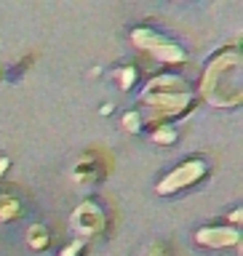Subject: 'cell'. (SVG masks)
<instances>
[{
    "label": "cell",
    "instance_id": "1",
    "mask_svg": "<svg viewBox=\"0 0 243 256\" xmlns=\"http://www.w3.org/2000/svg\"><path fill=\"white\" fill-rule=\"evenodd\" d=\"M195 102H198L195 86H190V80L184 75L158 72L142 86L134 110L139 112L144 128H158V126H171L174 120L190 115Z\"/></svg>",
    "mask_w": 243,
    "mask_h": 256
},
{
    "label": "cell",
    "instance_id": "2",
    "mask_svg": "<svg viewBox=\"0 0 243 256\" xmlns=\"http://www.w3.org/2000/svg\"><path fill=\"white\" fill-rule=\"evenodd\" d=\"M195 96L211 110H235L243 104V54L238 46L219 48L200 72Z\"/></svg>",
    "mask_w": 243,
    "mask_h": 256
},
{
    "label": "cell",
    "instance_id": "3",
    "mask_svg": "<svg viewBox=\"0 0 243 256\" xmlns=\"http://www.w3.org/2000/svg\"><path fill=\"white\" fill-rule=\"evenodd\" d=\"M131 43L147 54L150 59H155L158 64H184V59H187V51L174 38H168L152 27H134Z\"/></svg>",
    "mask_w": 243,
    "mask_h": 256
},
{
    "label": "cell",
    "instance_id": "4",
    "mask_svg": "<svg viewBox=\"0 0 243 256\" xmlns=\"http://www.w3.org/2000/svg\"><path fill=\"white\" fill-rule=\"evenodd\" d=\"M110 227V214L107 208L102 206V200L96 198H86L72 208L70 214V232L75 235V240H91L104 235Z\"/></svg>",
    "mask_w": 243,
    "mask_h": 256
},
{
    "label": "cell",
    "instance_id": "5",
    "mask_svg": "<svg viewBox=\"0 0 243 256\" xmlns=\"http://www.w3.org/2000/svg\"><path fill=\"white\" fill-rule=\"evenodd\" d=\"M206 176H208V160L206 158H187V160H182V163H176L171 171L155 184V192L163 198L176 195V192L195 187L198 182L206 179Z\"/></svg>",
    "mask_w": 243,
    "mask_h": 256
},
{
    "label": "cell",
    "instance_id": "6",
    "mask_svg": "<svg viewBox=\"0 0 243 256\" xmlns=\"http://www.w3.org/2000/svg\"><path fill=\"white\" fill-rule=\"evenodd\" d=\"M195 246L208 248V251H224V248H240V230L230 227V224H208V227H198Z\"/></svg>",
    "mask_w": 243,
    "mask_h": 256
},
{
    "label": "cell",
    "instance_id": "7",
    "mask_svg": "<svg viewBox=\"0 0 243 256\" xmlns=\"http://www.w3.org/2000/svg\"><path fill=\"white\" fill-rule=\"evenodd\" d=\"M104 179V163L99 160V155L88 152V155H80L75 168H72V182L78 187H96Z\"/></svg>",
    "mask_w": 243,
    "mask_h": 256
},
{
    "label": "cell",
    "instance_id": "8",
    "mask_svg": "<svg viewBox=\"0 0 243 256\" xmlns=\"http://www.w3.org/2000/svg\"><path fill=\"white\" fill-rule=\"evenodd\" d=\"M24 214V203L19 195L14 192H0V224H11L19 222Z\"/></svg>",
    "mask_w": 243,
    "mask_h": 256
},
{
    "label": "cell",
    "instance_id": "9",
    "mask_svg": "<svg viewBox=\"0 0 243 256\" xmlns=\"http://www.w3.org/2000/svg\"><path fill=\"white\" fill-rule=\"evenodd\" d=\"M27 246L32 248V251H46V248L51 246V232H48L46 224H30Z\"/></svg>",
    "mask_w": 243,
    "mask_h": 256
},
{
    "label": "cell",
    "instance_id": "10",
    "mask_svg": "<svg viewBox=\"0 0 243 256\" xmlns=\"http://www.w3.org/2000/svg\"><path fill=\"white\" fill-rule=\"evenodd\" d=\"M179 131L174 126H158V128H150V139L158 142V144H174Z\"/></svg>",
    "mask_w": 243,
    "mask_h": 256
},
{
    "label": "cell",
    "instance_id": "11",
    "mask_svg": "<svg viewBox=\"0 0 243 256\" xmlns=\"http://www.w3.org/2000/svg\"><path fill=\"white\" fill-rule=\"evenodd\" d=\"M115 78L120 80V88H123V91H131V88L136 86V80H139V70L128 64V67L115 70Z\"/></svg>",
    "mask_w": 243,
    "mask_h": 256
},
{
    "label": "cell",
    "instance_id": "12",
    "mask_svg": "<svg viewBox=\"0 0 243 256\" xmlns=\"http://www.w3.org/2000/svg\"><path fill=\"white\" fill-rule=\"evenodd\" d=\"M123 128H126L128 134H139L142 128H144L142 118H139V112H136V110H128L126 115H123Z\"/></svg>",
    "mask_w": 243,
    "mask_h": 256
},
{
    "label": "cell",
    "instance_id": "13",
    "mask_svg": "<svg viewBox=\"0 0 243 256\" xmlns=\"http://www.w3.org/2000/svg\"><path fill=\"white\" fill-rule=\"evenodd\" d=\"M142 256H171V251H168V246L163 243V240H155V243H150L147 248H144Z\"/></svg>",
    "mask_w": 243,
    "mask_h": 256
},
{
    "label": "cell",
    "instance_id": "14",
    "mask_svg": "<svg viewBox=\"0 0 243 256\" xmlns=\"http://www.w3.org/2000/svg\"><path fill=\"white\" fill-rule=\"evenodd\" d=\"M83 248H86L83 240H72V243H67L59 251V256H80V254H83Z\"/></svg>",
    "mask_w": 243,
    "mask_h": 256
},
{
    "label": "cell",
    "instance_id": "15",
    "mask_svg": "<svg viewBox=\"0 0 243 256\" xmlns=\"http://www.w3.org/2000/svg\"><path fill=\"white\" fill-rule=\"evenodd\" d=\"M8 166H11V160H8V158H0V179L6 176V168H8Z\"/></svg>",
    "mask_w": 243,
    "mask_h": 256
},
{
    "label": "cell",
    "instance_id": "16",
    "mask_svg": "<svg viewBox=\"0 0 243 256\" xmlns=\"http://www.w3.org/2000/svg\"><path fill=\"white\" fill-rule=\"evenodd\" d=\"M240 214H243L240 208H232V211H230V222H232V224H238V219H240Z\"/></svg>",
    "mask_w": 243,
    "mask_h": 256
}]
</instances>
